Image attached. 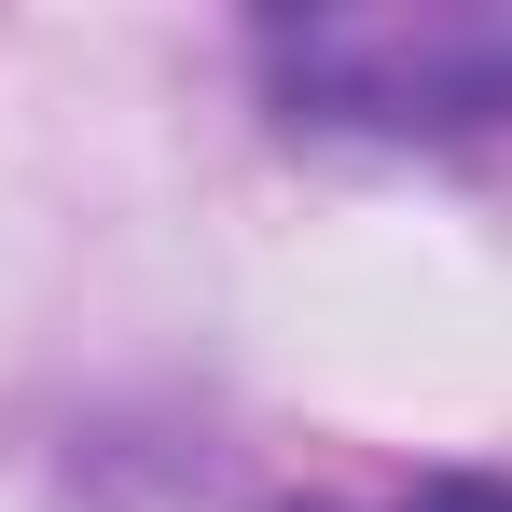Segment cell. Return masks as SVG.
<instances>
[{
  "instance_id": "obj_2",
  "label": "cell",
  "mask_w": 512,
  "mask_h": 512,
  "mask_svg": "<svg viewBox=\"0 0 512 512\" xmlns=\"http://www.w3.org/2000/svg\"><path fill=\"white\" fill-rule=\"evenodd\" d=\"M319 512V499H305ZM388 512H512V471H429L416 499H388Z\"/></svg>"
},
{
  "instance_id": "obj_1",
  "label": "cell",
  "mask_w": 512,
  "mask_h": 512,
  "mask_svg": "<svg viewBox=\"0 0 512 512\" xmlns=\"http://www.w3.org/2000/svg\"><path fill=\"white\" fill-rule=\"evenodd\" d=\"M250 70L277 125L457 153L512 125V0H346V14H263Z\"/></svg>"
}]
</instances>
